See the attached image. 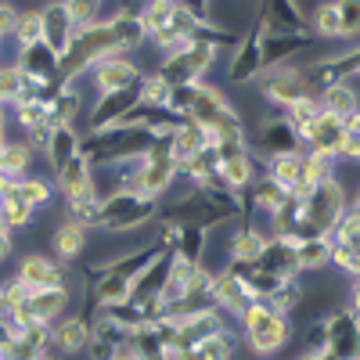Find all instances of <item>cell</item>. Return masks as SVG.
Segmentation results:
<instances>
[{
	"label": "cell",
	"instance_id": "1f68e13d",
	"mask_svg": "<svg viewBox=\"0 0 360 360\" xmlns=\"http://www.w3.org/2000/svg\"><path fill=\"white\" fill-rule=\"evenodd\" d=\"M202 148H209V130L202 123H195V119H184L180 127L169 130V152L176 159V169L184 166L191 155H198Z\"/></svg>",
	"mask_w": 360,
	"mask_h": 360
},
{
	"label": "cell",
	"instance_id": "ee69618b",
	"mask_svg": "<svg viewBox=\"0 0 360 360\" xmlns=\"http://www.w3.org/2000/svg\"><path fill=\"white\" fill-rule=\"evenodd\" d=\"M11 25H15V8L11 4H0V40L11 37Z\"/></svg>",
	"mask_w": 360,
	"mask_h": 360
},
{
	"label": "cell",
	"instance_id": "8fae6325",
	"mask_svg": "<svg viewBox=\"0 0 360 360\" xmlns=\"http://www.w3.org/2000/svg\"><path fill=\"white\" fill-rule=\"evenodd\" d=\"M324 353L332 360H360L356 303H346L324 314Z\"/></svg>",
	"mask_w": 360,
	"mask_h": 360
},
{
	"label": "cell",
	"instance_id": "2e32d148",
	"mask_svg": "<svg viewBox=\"0 0 360 360\" xmlns=\"http://www.w3.org/2000/svg\"><path fill=\"white\" fill-rule=\"evenodd\" d=\"M256 83H259V94H263L270 105H274L278 112H285L288 105L310 98V94H307V83H303V72H299V65L266 69V72L256 76Z\"/></svg>",
	"mask_w": 360,
	"mask_h": 360
},
{
	"label": "cell",
	"instance_id": "7dc6e473",
	"mask_svg": "<svg viewBox=\"0 0 360 360\" xmlns=\"http://www.w3.org/2000/svg\"><path fill=\"white\" fill-rule=\"evenodd\" d=\"M112 360H137V353H134V346L127 342V346H119V349L112 353Z\"/></svg>",
	"mask_w": 360,
	"mask_h": 360
},
{
	"label": "cell",
	"instance_id": "d6a6232c",
	"mask_svg": "<svg viewBox=\"0 0 360 360\" xmlns=\"http://www.w3.org/2000/svg\"><path fill=\"white\" fill-rule=\"evenodd\" d=\"M173 360H234V332L227 328V332H217V335H209V339L195 342L191 349L176 353Z\"/></svg>",
	"mask_w": 360,
	"mask_h": 360
},
{
	"label": "cell",
	"instance_id": "3957f363",
	"mask_svg": "<svg viewBox=\"0 0 360 360\" xmlns=\"http://www.w3.org/2000/svg\"><path fill=\"white\" fill-rule=\"evenodd\" d=\"M141 25H144V37L162 54L184 47L188 40L198 37L202 22H195L180 4H169V0H144V11H141Z\"/></svg>",
	"mask_w": 360,
	"mask_h": 360
},
{
	"label": "cell",
	"instance_id": "f1b7e54d",
	"mask_svg": "<svg viewBox=\"0 0 360 360\" xmlns=\"http://www.w3.org/2000/svg\"><path fill=\"white\" fill-rule=\"evenodd\" d=\"M231 108H234V105L227 101L224 86H213V83L202 79L198 90H195V101H191V108H188V119H195V123H202V127L209 130L213 123H220Z\"/></svg>",
	"mask_w": 360,
	"mask_h": 360
},
{
	"label": "cell",
	"instance_id": "681fc988",
	"mask_svg": "<svg viewBox=\"0 0 360 360\" xmlns=\"http://www.w3.org/2000/svg\"><path fill=\"white\" fill-rule=\"evenodd\" d=\"M295 360H317V356H314V353H299Z\"/></svg>",
	"mask_w": 360,
	"mask_h": 360
},
{
	"label": "cell",
	"instance_id": "7a4b0ae2",
	"mask_svg": "<svg viewBox=\"0 0 360 360\" xmlns=\"http://www.w3.org/2000/svg\"><path fill=\"white\" fill-rule=\"evenodd\" d=\"M299 198V224H295V234L292 242H307V238H324L342 217V209L353 202L342 188L339 176H328L321 184H314L310 191L295 195Z\"/></svg>",
	"mask_w": 360,
	"mask_h": 360
},
{
	"label": "cell",
	"instance_id": "44dd1931",
	"mask_svg": "<svg viewBox=\"0 0 360 360\" xmlns=\"http://www.w3.org/2000/svg\"><path fill=\"white\" fill-rule=\"evenodd\" d=\"M137 101H141V83L137 86H127V90H112V94H98L94 108L86 112V130H101V127L127 123V115L134 112Z\"/></svg>",
	"mask_w": 360,
	"mask_h": 360
},
{
	"label": "cell",
	"instance_id": "7402d4cb",
	"mask_svg": "<svg viewBox=\"0 0 360 360\" xmlns=\"http://www.w3.org/2000/svg\"><path fill=\"white\" fill-rule=\"evenodd\" d=\"M72 37H76V22H72V15L65 8V0H51V4H44L40 8V40L62 58L69 51Z\"/></svg>",
	"mask_w": 360,
	"mask_h": 360
},
{
	"label": "cell",
	"instance_id": "6da1fadb",
	"mask_svg": "<svg viewBox=\"0 0 360 360\" xmlns=\"http://www.w3.org/2000/svg\"><path fill=\"white\" fill-rule=\"evenodd\" d=\"M155 134L134 127V123H115V127H101V130H86L79 134V155L90 166H123L141 159L148 148H152Z\"/></svg>",
	"mask_w": 360,
	"mask_h": 360
},
{
	"label": "cell",
	"instance_id": "60d3db41",
	"mask_svg": "<svg viewBox=\"0 0 360 360\" xmlns=\"http://www.w3.org/2000/svg\"><path fill=\"white\" fill-rule=\"evenodd\" d=\"M339 11V25H342V40L349 44L360 33V0H335Z\"/></svg>",
	"mask_w": 360,
	"mask_h": 360
},
{
	"label": "cell",
	"instance_id": "e575fe53",
	"mask_svg": "<svg viewBox=\"0 0 360 360\" xmlns=\"http://www.w3.org/2000/svg\"><path fill=\"white\" fill-rule=\"evenodd\" d=\"M295 266H299V278H303V274H321V270L332 266V252H328L324 238L295 242Z\"/></svg>",
	"mask_w": 360,
	"mask_h": 360
},
{
	"label": "cell",
	"instance_id": "ba28073f",
	"mask_svg": "<svg viewBox=\"0 0 360 360\" xmlns=\"http://www.w3.org/2000/svg\"><path fill=\"white\" fill-rule=\"evenodd\" d=\"M299 72H303L307 94H310V98H321V94H328V90L339 86V83H356L360 51H356V47H346V51H339V54L310 58V62H299Z\"/></svg>",
	"mask_w": 360,
	"mask_h": 360
},
{
	"label": "cell",
	"instance_id": "f5cc1de1",
	"mask_svg": "<svg viewBox=\"0 0 360 360\" xmlns=\"http://www.w3.org/2000/svg\"><path fill=\"white\" fill-rule=\"evenodd\" d=\"M0 4H8V0H0Z\"/></svg>",
	"mask_w": 360,
	"mask_h": 360
},
{
	"label": "cell",
	"instance_id": "603a6c76",
	"mask_svg": "<svg viewBox=\"0 0 360 360\" xmlns=\"http://www.w3.org/2000/svg\"><path fill=\"white\" fill-rule=\"evenodd\" d=\"M69 310V288H44V292H29L25 303L18 310V324H54Z\"/></svg>",
	"mask_w": 360,
	"mask_h": 360
},
{
	"label": "cell",
	"instance_id": "74e56055",
	"mask_svg": "<svg viewBox=\"0 0 360 360\" xmlns=\"http://www.w3.org/2000/svg\"><path fill=\"white\" fill-rule=\"evenodd\" d=\"M324 112H332L339 119H349V115H360V101H356V83H339L332 86L328 94L317 98Z\"/></svg>",
	"mask_w": 360,
	"mask_h": 360
},
{
	"label": "cell",
	"instance_id": "f6af8a7d",
	"mask_svg": "<svg viewBox=\"0 0 360 360\" xmlns=\"http://www.w3.org/2000/svg\"><path fill=\"white\" fill-rule=\"evenodd\" d=\"M11 339H15V328H11V321H8V317H0V356L8 353Z\"/></svg>",
	"mask_w": 360,
	"mask_h": 360
},
{
	"label": "cell",
	"instance_id": "f546056e",
	"mask_svg": "<svg viewBox=\"0 0 360 360\" xmlns=\"http://www.w3.org/2000/svg\"><path fill=\"white\" fill-rule=\"evenodd\" d=\"M54 188H58V195H62V202H69V198H79V195H90L94 191V166H90L79 152L54 173Z\"/></svg>",
	"mask_w": 360,
	"mask_h": 360
},
{
	"label": "cell",
	"instance_id": "f907efd6",
	"mask_svg": "<svg viewBox=\"0 0 360 360\" xmlns=\"http://www.w3.org/2000/svg\"><path fill=\"white\" fill-rule=\"evenodd\" d=\"M0 108H8V105H4V98H0Z\"/></svg>",
	"mask_w": 360,
	"mask_h": 360
},
{
	"label": "cell",
	"instance_id": "ac0fdd59",
	"mask_svg": "<svg viewBox=\"0 0 360 360\" xmlns=\"http://www.w3.org/2000/svg\"><path fill=\"white\" fill-rule=\"evenodd\" d=\"M256 25L259 33H310L307 11L299 8V0H259Z\"/></svg>",
	"mask_w": 360,
	"mask_h": 360
},
{
	"label": "cell",
	"instance_id": "4fadbf2b",
	"mask_svg": "<svg viewBox=\"0 0 360 360\" xmlns=\"http://www.w3.org/2000/svg\"><path fill=\"white\" fill-rule=\"evenodd\" d=\"M86 79L94 86V94H112V90L137 86L144 79V69L134 62V54H108L86 69Z\"/></svg>",
	"mask_w": 360,
	"mask_h": 360
},
{
	"label": "cell",
	"instance_id": "ab89813d",
	"mask_svg": "<svg viewBox=\"0 0 360 360\" xmlns=\"http://www.w3.org/2000/svg\"><path fill=\"white\" fill-rule=\"evenodd\" d=\"M15 47H25V44H37L40 40V8H25V11H15V25H11V37Z\"/></svg>",
	"mask_w": 360,
	"mask_h": 360
},
{
	"label": "cell",
	"instance_id": "277c9868",
	"mask_svg": "<svg viewBox=\"0 0 360 360\" xmlns=\"http://www.w3.org/2000/svg\"><path fill=\"white\" fill-rule=\"evenodd\" d=\"M108 54H119L115 51V33H112V22L108 18H98V22L76 29L69 51L58 58V79L69 86V83L83 79L86 69L94 65V62H101V58H108Z\"/></svg>",
	"mask_w": 360,
	"mask_h": 360
},
{
	"label": "cell",
	"instance_id": "e0dca14e",
	"mask_svg": "<svg viewBox=\"0 0 360 360\" xmlns=\"http://www.w3.org/2000/svg\"><path fill=\"white\" fill-rule=\"evenodd\" d=\"M173 324H176V328H173V356H176V353L191 349L195 342H202V339H209V335L227 332L231 317H227L220 307H213V310H202V314H191V317H180V321H173Z\"/></svg>",
	"mask_w": 360,
	"mask_h": 360
},
{
	"label": "cell",
	"instance_id": "db71d44e",
	"mask_svg": "<svg viewBox=\"0 0 360 360\" xmlns=\"http://www.w3.org/2000/svg\"><path fill=\"white\" fill-rule=\"evenodd\" d=\"M169 4H176V0H169Z\"/></svg>",
	"mask_w": 360,
	"mask_h": 360
},
{
	"label": "cell",
	"instance_id": "30bf717a",
	"mask_svg": "<svg viewBox=\"0 0 360 360\" xmlns=\"http://www.w3.org/2000/svg\"><path fill=\"white\" fill-rule=\"evenodd\" d=\"M360 123V115H349V119H339L332 112H317L314 123L299 134V144H303V152H314V155H324V159H335L342 155V141H346V130Z\"/></svg>",
	"mask_w": 360,
	"mask_h": 360
},
{
	"label": "cell",
	"instance_id": "ffe728a7",
	"mask_svg": "<svg viewBox=\"0 0 360 360\" xmlns=\"http://www.w3.org/2000/svg\"><path fill=\"white\" fill-rule=\"evenodd\" d=\"M15 281L25 288V292H44V288H69L65 285V270H62V259L54 256H44V252H33L25 256L15 270Z\"/></svg>",
	"mask_w": 360,
	"mask_h": 360
},
{
	"label": "cell",
	"instance_id": "b9f144b4",
	"mask_svg": "<svg viewBox=\"0 0 360 360\" xmlns=\"http://www.w3.org/2000/svg\"><path fill=\"white\" fill-rule=\"evenodd\" d=\"M65 8H69L76 29H83V25H90V22L101 18V8H105V4H101V0H65Z\"/></svg>",
	"mask_w": 360,
	"mask_h": 360
},
{
	"label": "cell",
	"instance_id": "4dcf8cb0",
	"mask_svg": "<svg viewBox=\"0 0 360 360\" xmlns=\"http://www.w3.org/2000/svg\"><path fill=\"white\" fill-rule=\"evenodd\" d=\"M76 152H79V130H76L72 123L47 130V141H44V148H40V155H44V162L51 166V173H58Z\"/></svg>",
	"mask_w": 360,
	"mask_h": 360
},
{
	"label": "cell",
	"instance_id": "484cf974",
	"mask_svg": "<svg viewBox=\"0 0 360 360\" xmlns=\"http://www.w3.org/2000/svg\"><path fill=\"white\" fill-rule=\"evenodd\" d=\"M213 299H217V307H220L231 321H238V317H242V314L256 303L252 292L242 285V278H234L231 270H224V266L213 274Z\"/></svg>",
	"mask_w": 360,
	"mask_h": 360
},
{
	"label": "cell",
	"instance_id": "d4e9b609",
	"mask_svg": "<svg viewBox=\"0 0 360 360\" xmlns=\"http://www.w3.org/2000/svg\"><path fill=\"white\" fill-rule=\"evenodd\" d=\"M86 339H90V317H83L79 310L76 314H62L54 324H51V349L58 356H76L86 349Z\"/></svg>",
	"mask_w": 360,
	"mask_h": 360
},
{
	"label": "cell",
	"instance_id": "7bdbcfd3",
	"mask_svg": "<svg viewBox=\"0 0 360 360\" xmlns=\"http://www.w3.org/2000/svg\"><path fill=\"white\" fill-rule=\"evenodd\" d=\"M303 353H324V317H317V321H310V328H307V335H303Z\"/></svg>",
	"mask_w": 360,
	"mask_h": 360
},
{
	"label": "cell",
	"instance_id": "52a82bcc",
	"mask_svg": "<svg viewBox=\"0 0 360 360\" xmlns=\"http://www.w3.org/2000/svg\"><path fill=\"white\" fill-rule=\"evenodd\" d=\"M224 47L217 44H209V40H188L184 47H176L169 54L159 58V65L152 69L162 83L169 86H184V83H202L205 72L213 69V62L220 58Z\"/></svg>",
	"mask_w": 360,
	"mask_h": 360
},
{
	"label": "cell",
	"instance_id": "4316f807",
	"mask_svg": "<svg viewBox=\"0 0 360 360\" xmlns=\"http://www.w3.org/2000/svg\"><path fill=\"white\" fill-rule=\"evenodd\" d=\"M127 342H130V328L94 314V321H90V339H86L83 353H90V360H112V353L119 346H127Z\"/></svg>",
	"mask_w": 360,
	"mask_h": 360
},
{
	"label": "cell",
	"instance_id": "816d5d0a",
	"mask_svg": "<svg viewBox=\"0 0 360 360\" xmlns=\"http://www.w3.org/2000/svg\"><path fill=\"white\" fill-rule=\"evenodd\" d=\"M0 51H4V40H0Z\"/></svg>",
	"mask_w": 360,
	"mask_h": 360
},
{
	"label": "cell",
	"instance_id": "7c38bea8",
	"mask_svg": "<svg viewBox=\"0 0 360 360\" xmlns=\"http://www.w3.org/2000/svg\"><path fill=\"white\" fill-rule=\"evenodd\" d=\"M299 137H295V130H292V123L281 115V112H274V115H263L259 123H256V130H252V137H249V152L259 159V162H266V159H274V155H288V152H299Z\"/></svg>",
	"mask_w": 360,
	"mask_h": 360
},
{
	"label": "cell",
	"instance_id": "836d02e7",
	"mask_svg": "<svg viewBox=\"0 0 360 360\" xmlns=\"http://www.w3.org/2000/svg\"><path fill=\"white\" fill-rule=\"evenodd\" d=\"M33 155H37V152L29 148L25 137H22V141H11V137H8L4 152H0V176H4V180H22V176H29Z\"/></svg>",
	"mask_w": 360,
	"mask_h": 360
},
{
	"label": "cell",
	"instance_id": "f35d334b",
	"mask_svg": "<svg viewBox=\"0 0 360 360\" xmlns=\"http://www.w3.org/2000/svg\"><path fill=\"white\" fill-rule=\"evenodd\" d=\"M11 188H15V195L29 205V209H37V213H40V209L54 198V188H51V180H44V176H33V173H29V176H22V180H11Z\"/></svg>",
	"mask_w": 360,
	"mask_h": 360
},
{
	"label": "cell",
	"instance_id": "9c48e42d",
	"mask_svg": "<svg viewBox=\"0 0 360 360\" xmlns=\"http://www.w3.org/2000/svg\"><path fill=\"white\" fill-rule=\"evenodd\" d=\"M328 242V252H332V266L342 270L346 278H356L360 274V202L353 198L346 209L339 224L324 234Z\"/></svg>",
	"mask_w": 360,
	"mask_h": 360
},
{
	"label": "cell",
	"instance_id": "c3c4849f",
	"mask_svg": "<svg viewBox=\"0 0 360 360\" xmlns=\"http://www.w3.org/2000/svg\"><path fill=\"white\" fill-rule=\"evenodd\" d=\"M137 360H173L169 353H152V356H137Z\"/></svg>",
	"mask_w": 360,
	"mask_h": 360
},
{
	"label": "cell",
	"instance_id": "8d00e7d4",
	"mask_svg": "<svg viewBox=\"0 0 360 360\" xmlns=\"http://www.w3.org/2000/svg\"><path fill=\"white\" fill-rule=\"evenodd\" d=\"M76 115H79V90H76V83H69L47 101V127L76 123Z\"/></svg>",
	"mask_w": 360,
	"mask_h": 360
},
{
	"label": "cell",
	"instance_id": "9a60e30c",
	"mask_svg": "<svg viewBox=\"0 0 360 360\" xmlns=\"http://www.w3.org/2000/svg\"><path fill=\"white\" fill-rule=\"evenodd\" d=\"M314 33H259V62L266 69H281V65H299L303 54L314 47Z\"/></svg>",
	"mask_w": 360,
	"mask_h": 360
},
{
	"label": "cell",
	"instance_id": "bcb514c9",
	"mask_svg": "<svg viewBox=\"0 0 360 360\" xmlns=\"http://www.w3.org/2000/svg\"><path fill=\"white\" fill-rule=\"evenodd\" d=\"M8 144V108H0V152Z\"/></svg>",
	"mask_w": 360,
	"mask_h": 360
},
{
	"label": "cell",
	"instance_id": "d6986e66",
	"mask_svg": "<svg viewBox=\"0 0 360 360\" xmlns=\"http://www.w3.org/2000/svg\"><path fill=\"white\" fill-rule=\"evenodd\" d=\"M231 47L234 51H231V62H227V83L231 86L256 83V76L263 72V62H259V25L252 22L249 33H242Z\"/></svg>",
	"mask_w": 360,
	"mask_h": 360
},
{
	"label": "cell",
	"instance_id": "cb8c5ba5",
	"mask_svg": "<svg viewBox=\"0 0 360 360\" xmlns=\"http://www.w3.org/2000/svg\"><path fill=\"white\" fill-rule=\"evenodd\" d=\"M11 65H15L22 76L37 79V83H62V79H58V54H54V51H51L44 40L18 47ZM62 86H65V83H62Z\"/></svg>",
	"mask_w": 360,
	"mask_h": 360
},
{
	"label": "cell",
	"instance_id": "11a10c76",
	"mask_svg": "<svg viewBox=\"0 0 360 360\" xmlns=\"http://www.w3.org/2000/svg\"><path fill=\"white\" fill-rule=\"evenodd\" d=\"M101 4H105V0H101Z\"/></svg>",
	"mask_w": 360,
	"mask_h": 360
},
{
	"label": "cell",
	"instance_id": "5bb4252c",
	"mask_svg": "<svg viewBox=\"0 0 360 360\" xmlns=\"http://www.w3.org/2000/svg\"><path fill=\"white\" fill-rule=\"evenodd\" d=\"M98 314L134 332V328H144V324L162 321V317H166V303H162L159 295H137V292H130V295H123V299H115V303L98 307Z\"/></svg>",
	"mask_w": 360,
	"mask_h": 360
},
{
	"label": "cell",
	"instance_id": "d590c367",
	"mask_svg": "<svg viewBox=\"0 0 360 360\" xmlns=\"http://www.w3.org/2000/svg\"><path fill=\"white\" fill-rule=\"evenodd\" d=\"M86 227H79V224H72V220H62L54 227V234H51V245H54V259H76L79 252H83V245H86Z\"/></svg>",
	"mask_w": 360,
	"mask_h": 360
},
{
	"label": "cell",
	"instance_id": "5b68a950",
	"mask_svg": "<svg viewBox=\"0 0 360 360\" xmlns=\"http://www.w3.org/2000/svg\"><path fill=\"white\" fill-rule=\"evenodd\" d=\"M238 328H242L245 346L263 360H270L278 349H285L288 339H292V317L274 310L270 303H252L242 317H238Z\"/></svg>",
	"mask_w": 360,
	"mask_h": 360
},
{
	"label": "cell",
	"instance_id": "8992f818",
	"mask_svg": "<svg viewBox=\"0 0 360 360\" xmlns=\"http://www.w3.org/2000/svg\"><path fill=\"white\" fill-rule=\"evenodd\" d=\"M159 213V202L148 198L141 191L119 188L101 195V209H98V231L108 234H127V231H141L144 224H152Z\"/></svg>",
	"mask_w": 360,
	"mask_h": 360
},
{
	"label": "cell",
	"instance_id": "83f0119b",
	"mask_svg": "<svg viewBox=\"0 0 360 360\" xmlns=\"http://www.w3.org/2000/svg\"><path fill=\"white\" fill-rule=\"evenodd\" d=\"M259 270H270V274H281V278H299V266H295V242L278 234H266L263 238V249L252 259Z\"/></svg>",
	"mask_w": 360,
	"mask_h": 360
}]
</instances>
